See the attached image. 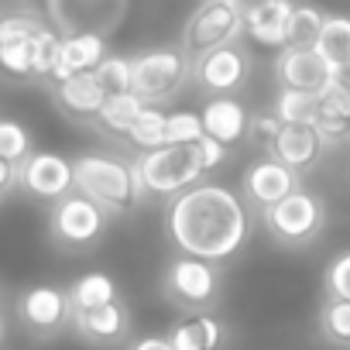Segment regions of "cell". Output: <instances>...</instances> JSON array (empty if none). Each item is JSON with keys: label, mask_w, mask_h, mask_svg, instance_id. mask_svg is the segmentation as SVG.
<instances>
[{"label": "cell", "mask_w": 350, "mask_h": 350, "mask_svg": "<svg viewBox=\"0 0 350 350\" xmlns=\"http://www.w3.org/2000/svg\"><path fill=\"white\" fill-rule=\"evenodd\" d=\"M326 288H329V295H336V299H350V251L340 254V258L329 265V271H326Z\"/></svg>", "instance_id": "cell-35"}, {"label": "cell", "mask_w": 350, "mask_h": 350, "mask_svg": "<svg viewBox=\"0 0 350 350\" xmlns=\"http://www.w3.org/2000/svg\"><path fill=\"white\" fill-rule=\"evenodd\" d=\"M69 299H72V312H79V309H96V306L117 302V285H113L110 275L90 271V275L76 278V285L69 288Z\"/></svg>", "instance_id": "cell-23"}, {"label": "cell", "mask_w": 350, "mask_h": 350, "mask_svg": "<svg viewBox=\"0 0 350 350\" xmlns=\"http://www.w3.org/2000/svg\"><path fill=\"white\" fill-rule=\"evenodd\" d=\"M96 79L103 83V90H107L110 96L134 93V59L107 55V59H103V66L96 69Z\"/></svg>", "instance_id": "cell-30"}, {"label": "cell", "mask_w": 350, "mask_h": 350, "mask_svg": "<svg viewBox=\"0 0 350 350\" xmlns=\"http://www.w3.org/2000/svg\"><path fill=\"white\" fill-rule=\"evenodd\" d=\"M137 168H141L144 189L158 196H179L200 186V179L210 172L200 144H161L154 151H144Z\"/></svg>", "instance_id": "cell-3"}, {"label": "cell", "mask_w": 350, "mask_h": 350, "mask_svg": "<svg viewBox=\"0 0 350 350\" xmlns=\"http://www.w3.org/2000/svg\"><path fill=\"white\" fill-rule=\"evenodd\" d=\"M168 237L183 254L203 261H227L247 241V206L244 200L217 183H200L179 193L168 206Z\"/></svg>", "instance_id": "cell-1"}, {"label": "cell", "mask_w": 350, "mask_h": 350, "mask_svg": "<svg viewBox=\"0 0 350 350\" xmlns=\"http://www.w3.org/2000/svg\"><path fill=\"white\" fill-rule=\"evenodd\" d=\"M333 86L343 90V93H350V59H343V62L333 66Z\"/></svg>", "instance_id": "cell-37"}, {"label": "cell", "mask_w": 350, "mask_h": 350, "mask_svg": "<svg viewBox=\"0 0 350 350\" xmlns=\"http://www.w3.org/2000/svg\"><path fill=\"white\" fill-rule=\"evenodd\" d=\"M319 323H323V333H326L333 343L350 347V299L329 295V302H326L323 312H319Z\"/></svg>", "instance_id": "cell-31"}, {"label": "cell", "mask_w": 350, "mask_h": 350, "mask_svg": "<svg viewBox=\"0 0 350 350\" xmlns=\"http://www.w3.org/2000/svg\"><path fill=\"white\" fill-rule=\"evenodd\" d=\"M247 31V8L234 0H206V4L186 21L183 31V49L196 62L213 49L234 45V38Z\"/></svg>", "instance_id": "cell-4"}, {"label": "cell", "mask_w": 350, "mask_h": 350, "mask_svg": "<svg viewBox=\"0 0 350 350\" xmlns=\"http://www.w3.org/2000/svg\"><path fill=\"white\" fill-rule=\"evenodd\" d=\"M72 309V299L69 292L55 288V285H35L28 288L21 299H18V319L38 333H49V329H59L66 323Z\"/></svg>", "instance_id": "cell-14"}, {"label": "cell", "mask_w": 350, "mask_h": 350, "mask_svg": "<svg viewBox=\"0 0 350 350\" xmlns=\"http://www.w3.org/2000/svg\"><path fill=\"white\" fill-rule=\"evenodd\" d=\"M323 203L319 196H312L309 189H295L292 196H285L282 203H275L271 210H265V227L285 241V244H306L323 230Z\"/></svg>", "instance_id": "cell-6"}, {"label": "cell", "mask_w": 350, "mask_h": 350, "mask_svg": "<svg viewBox=\"0 0 350 350\" xmlns=\"http://www.w3.org/2000/svg\"><path fill=\"white\" fill-rule=\"evenodd\" d=\"M107 59V42L96 31H76L69 38H62V66L55 69L52 83H66L79 72H96Z\"/></svg>", "instance_id": "cell-19"}, {"label": "cell", "mask_w": 350, "mask_h": 350, "mask_svg": "<svg viewBox=\"0 0 350 350\" xmlns=\"http://www.w3.org/2000/svg\"><path fill=\"white\" fill-rule=\"evenodd\" d=\"M316 49L323 52V59L329 66L350 59V18L347 14H326V25H323V35H319Z\"/></svg>", "instance_id": "cell-27"}, {"label": "cell", "mask_w": 350, "mask_h": 350, "mask_svg": "<svg viewBox=\"0 0 350 350\" xmlns=\"http://www.w3.org/2000/svg\"><path fill=\"white\" fill-rule=\"evenodd\" d=\"M76 326L86 340L93 343H120L131 329V319H127V309L117 302H107V306H96V309H79L76 312Z\"/></svg>", "instance_id": "cell-20"}, {"label": "cell", "mask_w": 350, "mask_h": 350, "mask_svg": "<svg viewBox=\"0 0 350 350\" xmlns=\"http://www.w3.org/2000/svg\"><path fill=\"white\" fill-rule=\"evenodd\" d=\"M275 72L282 86L302 93H326L333 86V66L323 59L319 49H282Z\"/></svg>", "instance_id": "cell-11"}, {"label": "cell", "mask_w": 350, "mask_h": 350, "mask_svg": "<svg viewBox=\"0 0 350 350\" xmlns=\"http://www.w3.org/2000/svg\"><path fill=\"white\" fill-rule=\"evenodd\" d=\"M234 4H244V8H251V4H254V0H234Z\"/></svg>", "instance_id": "cell-39"}, {"label": "cell", "mask_w": 350, "mask_h": 350, "mask_svg": "<svg viewBox=\"0 0 350 350\" xmlns=\"http://www.w3.org/2000/svg\"><path fill=\"white\" fill-rule=\"evenodd\" d=\"M196 62L186 55V49H151L134 59V93L148 103H161L179 93V86L189 79Z\"/></svg>", "instance_id": "cell-5"}, {"label": "cell", "mask_w": 350, "mask_h": 350, "mask_svg": "<svg viewBox=\"0 0 350 350\" xmlns=\"http://www.w3.org/2000/svg\"><path fill=\"white\" fill-rule=\"evenodd\" d=\"M107 230V210L86 193H69L52 210V234L69 247H90Z\"/></svg>", "instance_id": "cell-7"}, {"label": "cell", "mask_w": 350, "mask_h": 350, "mask_svg": "<svg viewBox=\"0 0 350 350\" xmlns=\"http://www.w3.org/2000/svg\"><path fill=\"white\" fill-rule=\"evenodd\" d=\"M131 350H175V347H172L168 336H144V340H137Z\"/></svg>", "instance_id": "cell-38"}, {"label": "cell", "mask_w": 350, "mask_h": 350, "mask_svg": "<svg viewBox=\"0 0 350 350\" xmlns=\"http://www.w3.org/2000/svg\"><path fill=\"white\" fill-rule=\"evenodd\" d=\"M165 285H168V292H172L175 299L186 302V306H206V302L217 295L220 278H217L213 261H203V258H189V254H183L179 261H172Z\"/></svg>", "instance_id": "cell-13"}, {"label": "cell", "mask_w": 350, "mask_h": 350, "mask_svg": "<svg viewBox=\"0 0 350 350\" xmlns=\"http://www.w3.org/2000/svg\"><path fill=\"white\" fill-rule=\"evenodd\" d=\"M144 107H148V100H144V96H137V93L110 96V100H107V107H103V113L96 117V124H100L103 131L127 134V131H131V124L144 113Z\"/></svg>", "instance_id": "cell-26"}, {"label": "cell", "mask_w": 350, "mask_h": 350, "mask_svg": "<svg viewBox=\"0 0 350 350\" xmlns=\"http://www.w3.org/2000/svg\"><path fill=\"white\" fill-rule=\"evenodd\" d=\"M323 144H326V137L312 124H285L271 148V158L285 161L292 172H309L319 161Z\"/></svg>", "instance_id": "cell-16"}, {"label": "cell", "mask_w": 350, "mask_h": 350, "mask_svg": "<svg viewBox=\"0 0 350 350\" xmlns=\"http://www.w3.org/2000/svg\"><path fill=\"white\" fill-rule=\"evenodd\" d=\"M316 131L326 137V141H336L343 134H350V93L329 86L319 100V120H316Z\"/></svg>", "instance_id": "cell-22"}, {"label": "cell", "mask_w": 350, "mask_h": 350, "mask_svg": "<svg viewBox=\"0 0 350 350\" xmlns=\"http://www.w3.org/2000/svg\"><path fill=\"white\" fill-rule=\"evenodd\" d=\"M76 189L96 200L107 213H131L148 193L137 165L100 151L83 154L76 161Z\"/></svg>", "instance_id": "cell-2"}, {"label": "cell", "mask_w": 350, "mask_h": 350, "mask_svg": "<svg viewBox=\"0 0 350 350\" xmlns=\"http://www.w3.org/2000/svg\"><path fill=\"white\" fill-rule=\"evenodd\" d=\"M323 25H326V14L312 4H295L292 11V21H288V38H285V49H316L319 35H323Z\"/></svg>", "instance_id": "cell-25"}, {"label": "cell", "mask_w": 350, "mask_h": 350, "mask_svg": "<svg viewBox=\"0 0 350 350\" xmlns=\"http://www.w3.org/2000/svg\"><path fill=\"white\" fill-rule=\"evenodd\" d=\"M295 189H299V172H292L278 158H261L244 172V196L261 213L271 210L275 203H282L285 196H292Z\"/></svg>", "instance_id": "cell-10"}, {"label": "cell", "mask_w": 350, "mask_h": 350, "mask_svg": "<svg viewBox=\"0 0 350 350\" xmlns=\"http://www.w3.org/2000/svg\"><path fill=\"white\" fill-rule=\"evenodd\" d=\"M203 137H206L203 113H196V110H175V113H168L165 144H200Z\"/></svg>", "instance_id": "cell-29"}, {"label": "cell", "mask_w": 350, "mask_h": 350, "mask_svg": "<svg viewBox=\"0 0 350 350\" xmlns=\"http://www.w3.org/2000/svg\"><path fill=\"white\" fill-rule=\"evenodd\" d=\"M165 124H168V113H165L161 107L148 103L144 113L131 124L127 137H131V144H137V148H144V151H154V148L165 144Z\"/></svg>", "instance_id": "cell-28"}, {"label": "cell", "mask_w": 350, "mask_h": 350, "mask_svg": "<svg viewBox=\"0 0 350 350\" xmlns=\"http://www.w3.org/2000/svg\"><path fill=\"white\" fill-rule=\"evenodd\" d=\"M175 350H217L224 340V326L217 316H186L168 333Z\"/></svg>", "instance_id": "cell-21"}, {"label": "cell", "mask_w": 350, "mask_h": 350, "mask_svg": "<svg viewBox=\"0 0 350 350\" xmlns=\"http://www.w3.org/2000/svg\"><path fill=\"white\" fill-rule=\"evenodd\" d=\"M45 25L35 18H4L0 25V62L11 76H38V42Z\"/></svg>", "instance_id": "cell-9"}, {"label": "cell", "mask_w": 350, "mask_h": 350, "mask_svg": "<svg viewBox=\"0 0 350 350\" xmlns=\"http://www.w3.org/2000/svg\"><path fill=\"white\" fill-rule=\"evenodd\" d=\"M200 113L206 124V137H213L227 148H234L237 141H244V134H251V117H247L244 103L234 96H213Z\"/></svg>", "instance_id": "cell-18"}, {"label": "cell", "mask_w": 350, "mask_h": 350, "mask_svg": "<svg viewBox=\"0 0 350 350\" xmlns=\"http://www.w3.org/2000/svg\"><path fill=\"white\" fill-rule=\"evenodd\" d=\"M319 100H323V93H302V90L282 86V93L275 100V113L282 117V124H312L316 127Z\"/></svg>", "instance_id": "cell-24"}, {"label": "cell", "mask_w": 350, "mask_h": 350, "mask_svg": "<svg viewBox=\"0 0 350 350\" xmlns=\"http://www.w3.org/2000/svg\"><path fill=\"white\" fill-rule=\"evenodd\" d=\"M59 66H62V38L45 28L42 31V42H38V76L52 79Z\"/></svg>", "instance_id": "cell-33"}, {"label": "cell", "mask_w": 350, "mask_h": 350, "mask_svg": "<svg viewBox=\"0 0 350 350\" xmlns=\"http://www.w3.org/2000/svg\"><path fill=\"white\" fill-rule=\"evenodd\" d=\"M35 200H49L59 203L76 189V161L52 154V151H38L31 158L21 161V179H18Z\"/></svg>", "instance_id": "cell-8"}, {"label": "cell", "mask_w": 350, "mask_h": 350, "mask_svg": "<svg viewBox=\"0 0 350 350\" xmlns=\"http://www.w3.org/2000/svg\"><path fill=\"white\" fill-rule=\"evenodd\" d=\"M282 127H285V124H282V117H278L275 110H271V113H254V117H251V134H247V137H254L258 144H265V148L271 151L275 141H278V134H282Z\"/></svg>", "instance_id": "cell-34"}, {"label": "cell", "mask_w": 350, "mask_h": 350, "mask_svg": "<svg viewBox=\"0 0 350 350\" xmlns=\"http://www.w3.org/2000/svg\"><path fill=\"white\" fill-rule=\"evenodd\" d=\"M200 148H203V158H206V168H210V172L227 161V144H220V141H213V137H203Z\"/></svg>", "instance_id": "cell-36"}, {"label": "cell", "mask_w": 350, "mask_h": 350, "mask_svg": "<svg viewBox=\"0 0 350 350\" xmlns=\"http://www.w3.org/2000/svg\"><path fill=\"white\" fill-rule=\"evenodd\" d=\"M0 158L14 165L31 158V134L18 120H0Z\"/></svg>", "instance_id": "cell-32"}, {"label": "cell", "mask_w": 350, "mask_h": 350, "mask_svg": "<svg viewBox=\"0 0 350 350\" xmlns=\"http://www.w3.org/2000/svg\"><path fill=\"white\" fill-rule=\"evenodd\" d=\"M55 100L66 113L79 117V120H96L110 100V93L103 90V83L96 79V72H79L66 83L55 86Z\"/></svg>", "instance_id": "cell-17"}, {"label": "cell", "mask_w": 350, "mask_h": 350, "mask_svg": "<svg viewBox=\"0 0 350 350\" xmlns=\"http://www.w3.org/2000/svg\"><path fill=\"white\" fill-rule=\"evenodd\" d=\"M292 11V0H254L247 8V38L265 49H285Z\"/></svg>", "instance_id": "cell-15"}, {"label": "cell", "mask_w": 350, "mask_h": 350, "mask_svg": "<svg viewBox=\"0 0 350 350\" xmlns=\"http://www.w3.org/2000/svg\"><path fill=\"white\" fill-rule=\"evenodd\" d=\"M193 76L200 79L203 90H210L213 96H230L234 90L244 86L247 79V55L237 45H224L206 52L203 59H196Z\"/></svg>", "instance_id": "cell-12"}]
</instances>
